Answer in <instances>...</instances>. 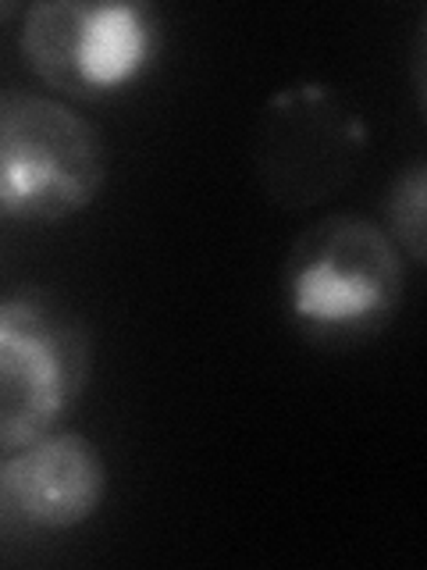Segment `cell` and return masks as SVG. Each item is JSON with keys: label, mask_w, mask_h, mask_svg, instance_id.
<instances>
[{"label": "cell", "mask_w": 427, "mask_h": 570, "mask_svg": "<svg viewBox=\"0 0 427 570\" xmlns=\"http://www.w3.org/2000/svg\"><path fill=\"white\" fill-rule=\"evenodd\" d=\"M107 495V463L93 439L53 428L22 450L0 453V503L40 531L93 521Z\"/></svg>", "instance_id": "cell-6"}, {"label": "cell", "mask_w": 427, "mask_h": 570, "mask_svg": "<svg viewBox=\"0 0 427 570\" xmlns=\"http://www.w3.org/2000/svg\"><path fill=\"white\" fill-rule=\"evenodd\" d=\"M18 11H26V8L14 4V0H0V22H4V18H11V14H18Z\"/></svg>", "instance_id": "cell-8"}, {"label": "cell", "mask_w": 427, "mask_h": 570, "mask_svg": "<svg viewBox=\"0 0 427 570\" xmlns=\"http://www.w3.org/2000/svg\"><path fill=\"white\" fill-rule=\"evenodd\" d=\"M406 264L364 214H328L299 232L281 267L285 311L314 338L367 335L399 311Z\"/></svg>", "instance_id": "cell-1"}, {"label": "cell", "mask_w": 427, "mask_h": 570, "mask_svg": "<svg viewBox=\"0 0 427 570\" xmlns=\"http://www.w3.org/2000/svg\"><path fill=\"white\" fill-rule=\"evenodd\" d=\"M160 43L147 4L40 0L26 8L18 32L22 58L53 97L97 100L136 82Z\"/></svg>", "instance_id": "cell-4"}, {"label": "cell", "mask_w": 427, "mask_h": 570, "mask_svg": "<svg viewBox=\"0 0 427 570\" xmlns=\"http://www.w3.org/2000/svg\"><path fill=\"white\" fill-rule=\"evenodd\" d=\"M364 125L325 86H296L271 100L260 129V175L278 204H320L346 183Z\"/></svg>", "instance_id": "cell-5"}, {"label": "cell", "mask_w": 427, "mask_h": 570, "mask_svg": "<svg viewBox=\"0 0 427 570\" xmlns=\"http://www.w3.org/2000/svg\"><path fill=\"white\" fill-rule=\"evenodd\" d=\"M107 183V142L68 100L0 89V218L58 225L93 207Z\"/></svg>", "instance_id": "cell-2"}, {"label": "cell", "mask_w": 427, "mask_h": 570, "mask_svg": "<svg viewBox=\"0 0 427 570\" xmlns=\"http://www.w3.org/2000/svg\"><path fill=\"white\" fill-rule=\"evenodd\" d=\"M427 165L414 160L406 165L385 189V232L388 239L399 246V254L414 264H424L427 257Z\"/></svg>", "instance_id": "cell-7"}, {"label": "cell", "mask_w": 427, "mask_h": 570, "mask_svg": "<svg viewBox=\"0 0 427 570\" xmlns=\"http://www.w3.org/2000/svg\"><path fill=\"white\" fill-rule=\"evenodd\" d=\"M89 367L93 343L64 303L26 285L0 293V453L61 428Z\"/></svg>", "instance_id": "cell-3"}]
</instances>
